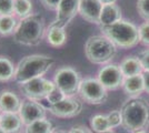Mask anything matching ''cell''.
<instances>
[{"label": "cell", "mask_w": 149, "mask_h": 133, "mask_svg": "<svg viewBox=\"0 0 149 133\" xmlns=\"http://www.w3.org/2000/svg\"><path fill=\"white\" fill-rule=\"evenodd\" d=\"M56 63V60L47 54H29L24 57L16 65L13 82L22 84L32 79L41 78Z\"/></svg>", "instance_id": "1"}, {"label": "cell", "mask_w": 149, "mask_h": 133, "mask_svg": "<svg viewBox=\"0 0 149 133\" xmlns=\"http://www.w3.org/2000/svg\"><path fill=\"white\" fill-rule=\"evenodd\" d=\"M46 22L45 18L39 13L20 19L13 32V41L26 47H37L46 37Z\"/></svg>", "instance_id": "2"}, {"label": "cell", "mask_w": 149, "mask_h": 133, "mask_svg": "<svg viewBox=\"0 0 149 133\" xmlns=\"http://www.w3.org/2000/svg\"><path fill=\"white\" fill-rule=\"evenodd\" d=\"M121 125L128 132H136L149 127V103L141 98H131L120 110Z\"/></svg>", "instance_id": "3"}, {"label": "cell", "mask_w": 149, "mask_h": 133, "mask_svg": "<svg viewBox=\"0 0 149 133\" xmlns=\"http://www.w3.org/2000/svg\"><path fill=\"white\" fill-rule=\"evenodd\" d=\"M100 30L116 47L131 48L140 41L138 28L127 20L121 19L112 25H100Z\"/></svg>", "instance_id": "4"}, {"label": "cell", "mask_w": 149, "mask_h": 133, "mask_svg": "<svg viewBox=\"0 0 149 133\" xmlns=\"http://www.w3.org/2000/svg\"><path fill=\"white\" fill-rule=\"evenodd\" d=\"M85 54L91 63L105 64L117 54V47L104 34L91 36L85 43Z\"/></svg>", "instance_id": "5"}, {"label": "cell", "mask_w": 149, "mask_h": 133, "mask_svg": "<svg viewBox=\"0 0 149 133\" xmlns=\"http://www.w3.org/2000/svg\"><path fill=\"white\" fill-rule=\"evenodd\" d=\"M80 73L72 67L63 65L55 71L52 81L66 96H74L78 93L81 82Z\"/></svg>", "instance_id": "6"}, {"label": "cell", "mask_w": 149, "mask_h": 133, "mask_svg": "<svg viewBox=\"0 0 149 133\" xmlns=\"http://www.w3.org/2000/svg\"><path fill=\"white\" fill-rule=\"evenodd\" d=\"M78 94L81 100L88 104L98 105L107 101V89L99 82L97 78H86L82 79L79 87Z\"/></svg>", "instance_id": "7"}, {"label": "cell", "mask_w": 149, "mask_h": 133, "mask_svg": "<svg viewBox=\"0 0 149 133\" xmlns=\"http://www.w3.org/2000/svg\"><path fill=\"white\" fill-rule=\"evenodd\" d=\"M19 89L26 99L41 101L46 99V96L51 91L56 89V84L52 80L41 76V78H36L28 82L20 84Z\"/></svg>", "instance_id": "8"}, {"label": "cell", "mask_w": 149, "mask_h": 133, "mask_svg": "<svg viewBox=\"0 0 149 133\" xmlns=\"http://www.w3.org/2000/svg\"><path fill=\"white\" fill-rule=\"evenodd\" d=\"M47 110L50 114H52L56 118H60V119L74 118L81 112L82 102L74 96H66L61 101L48 105Z\"/></svg>", "instance_id": "9"}, {"label": "cell", "mask_w": 149, "mask_h": 133, "mask_svg": "<svg viewBox=\"0 0 149 133\" xmlns=\"http://www.w3.org/2000/svg\"><path fill=\"white\" fill-rule=\"evenodd\" d=\"M77 13H79V0H61L56 10V17L50 25L66 29Z\"/></svg>", "instance_id": "10"}, {"label": "cell", "mask_w": 149, "mask_h": 133, "mask_svg": "<svg viewBox=\"0 0 149 133\" xmlns=\"http://www.w3.org/2000/svg\"><path fill=\"white\" fill-rule=\"evenodd\" d=\"M97 79L108 90H116L123 87L125 76L117 64H106L98 71Z\"/></svg>", "instance_id": "11"}, {"label": "cell", "mask_w": 149, "mask_h": 133, "mask_svg": "<svg viewBox=\"0 0 149 133\" xmlns=\"http://www.w3.org/2000/svg\"><path fill=\"white\" fill-rule=\"evenodd\" d=\"M47 112H48L47 108H45V105L40 103V101L25 98V100H22L21 102L19 115L22 120V123L27 125L33 121L47 118Z\"/></svg>", "instance_id": "12"}, {"label": "cell", "mask_w": 149, "mask_h": 133, "mask_svg": "<svg viewBox=\"0 0 149 133\" xmlns=\"http://www.w3.org/2000/svg\"><path fill=\"white\" fill-rule=\"evenodd\" d=\"M101 9L102 3L99 0H79V14L90 23L99 25Z\"/></svg>", "instance_id": "13"}, {"label": "cell", "mask_w": 149, "mask_h": 133, "mask_svg": "<svg viewBox=\"0 0 149 133\" xmlns=\"http://www.w3.org/2000/svg\"><path fill=\"white\" fill-rule=\"evenodd\" d=\"M22 100L11 90H2L0 92V112L19 113Z\"/></svg>", "instance_id": "14"}, {"label": "cell", "mask_w": 149, "mask_h": 133, "mask_svg": "<svg viewBox=\"0 0 149 133\" xmlns=\"http://www.w3.org/2000/svg\"><path fill=\"white\" fill-rule=\"evenodd\" d=\"M0 127L7 133H22L25 131V124L19 113H1Z\"/></svg>", "instance_id": "15"}, {"label": "cell", "mask_w": 149, "mask_h": 133, "mask_svg": "<svg viewBox=\"0 0 149 133\" xmlns=\"http://www.w3.org/2000/svg\"><path fill=\"white\" fill-rule=\"evenodd\" d=\"M123 89L126 94H128L131 98H137L143 91H145L143 73L125 78L123 82Z\"/></svg>", "instance_id": "16"}, {"label": "cell", "mask_w": 149, "mask_h": 133, "mask_svg": "<svg viewBox=\"0 0 149 133\" xmlns=\"http://www.w3.org/2000/svg\"><path fill=\"white\" fill-rule=\"evenodd\" d=\"M121 20V10L116 2L102 5L99 18V25H109Z\"/></svg>", "instance_id": "17"}, {"label": "cell", "mask_w": 149, "mask_h": 133, "mask_svg": "<svg viewBox=\"0 0 149 133\" xmlns=\"http://www.w3.org/2000/svg\"><path fill=\"white\" fill-rule=\"evenodd\" d=\"M46 41L52 48H60L67 41V32L65 28L49 25L46 32Z\"/></svg>", "instance_id": "18"}, {"label": "cell", "mask_w": 149, "mask_h": 133, "mask_svg": "<svg viewBox=\"0 0 149 133\" xmlns=\"http://www.w3.org/2000/svg\"><path fill=\"white\" fill-rule=\"evenodd\" d=\"M56 125L48 118H42L25 125L24 133H55Z\"/></svg>", "instance_id": "19"}, {"label": "cell", "mask_w": 149, "mask_h": 133, "mask_svg": "<svg viewBox=\"0 0 149 133\" xmlns=\"http://www.w3.org/2000/svg\"><path fill=\"white\" fill-rule=\"evenodd\" d=\"M120 70L125 78L143 73V64L138 57H126L120 63Z\"/></svg>", "instance_id": "20"}, {"label": "cell", "mask_w": 149, "mask_h": 133, "mask_svg": "<svg viewBox=\"0 0 149 133\" xmlns=\"http://www.w3.org/2000/svg\"><path fill=\"white\" fill-rule=\"evenodd\" d=\"M19 20L15 14H0V36L7 37L13 34Z\"/></svg>", "instance_id": "21"}, {"label": "cell", "mask_w": 149, "mask_h": 133, "mask_svg": "<svg viewBox=\"0 0 149 133\" xmlns=\"http://www.w3.org/2000/svg\"><path fill=\"white\" fill-rule=\"evenodd\" d=\"M16 65L8 57L0 56V82H9L13 80Z\"/></svg>", "instance_id": "22"}, {"label": "cell", "mask_w": 149, "mask_h": 133, "mask_svg": "<svg viewBox=\"0 0 149 133\" xmlns=\"http://www.w3.org/2000/svg\"><path fill=\"white\" fill-rule=\"evenodd\" d=\"M13 14L19 20L31 16L32 14V1L31 0H15Z\"/></svg>", "instance_id": "23"}, {"label": "cell", "mask_w": 149, "mask_h": 133, "mask_svg": "<svg viewBox=\"0 0 149 133\" xmlns=\"http://www.w3.org/2000/svg\"><path fill=\"white\" fill-rule=\"evenodd\" d=\"M90 125H91V131L95 133H100L108 131V130H112L110 127L107 115H104V114L93 115L91 118V121H90Z\"/></svg>", "instance_id": "24"}, {"label": "cell", "mask_w": 149, "mask_h": 133, "mask_svg": "<svg viewBox=\"0 0 149 133\" xmlns=\"http://www.w3.org/2000/svg\"><path fill=\"white\" fill-rule=\"evenodd\" d=\"M107 118H108V121H109V124H110V127L111 129H115V127H119L123 122V118H121V112L119 110H113V111H110L109 113L107 114Z\"/></svg>", "instance_id": "25"}, {"label": "cell", "mask_w": 149, "mask_h": 133, "mask_svg": "<svg viewBox=\"0 0 149 133\" xmlns=\"http://www.w3.org/2000/svg\"><path fill=\"white\" fill-rule=\"evenodd\" d=\"M137 10L143 20L149 21V0H138Z\"/></svg>", "instance_id": "26"}, {"label": "cell", "mask_w": 149, "mask_h": 133, "mask_svg": "<svg viewBox=\"0 0 149 133\" xmlns=\"http://www.w3.org/2000/svg\"><path fill=\"white\" fill-rule=\"evenodd\" d=\"M66 98V95L62 93L61 91L59 90V89H56L54 90V91H51L49 94L46 96V101H47V103H48V105H51V104H55V103H57V102L61 101L62 99H65Z\"/></svg>", "instance_id": "27"}, {"label": "cell", "mask_w": 149, "mask_h": 133, "mask_svg": "<svg viewBox=\"0 0 149 133\" xmlns=\"http://www.w3.org/2000/svg\"><path fill=\"white\" fill-rule=\"evenodd\" d=\"M138 31H139L140 42H143L146 45H149V21H146L143 25H139Z\"/></svg>", "instance_id": "28"}, {"label": "cell", "mask_w": 149, "mask_h": 133, "mask_svg": "<svg viewBox=\"0 0 149 133\" xmlns=\"http://www.w3.org/2000/svg\"><path fill=\"white\" fill-rule=\"evenodd\" d=\"M15 0H0V14H13Z\"/></svg>", "instance_id": "29"}, {"label": "cell", "mask_w": 149, "mask_h": 133, "mask_svg": "<svg viewBox=\"0 0 149 133\" xmlns=\"http://www.w3.org/2000/svg\"><path fill=\"white\" fill-rule=\"evenodd\" d=\"M39 1H40V3L42 5V7L46 8L47 10L56 11L61 0H39Z\"/></svg>", "instance_id": "30"}, {"label": "cell", "mask_w": 149, "mask_h": 133, "mask_svg": "<svg viewBox=\"0 0 149 133\" xmlns=\"http://www.w3.org/2000/svg\"><path fill=\"white\" fill-rule=\"evenodd\" d=\"M139 60L143 64V68L145 71H149V49L143 50L139 54Z\"/></svg>", "instance_id": "31"}, {"label": "cell", "mask_w": 149, "mask_h": 133, "mask_svg": "<svg viewBox=\"0 0 149 133\" xmlns=\"http://www.w3.org/2000/svg\"><path fill=\"white\" fill-rule=\"evenodd\" d=\"M69 133H93L88 127H84V125H74L68 131Z\"/></svg>", "instance_id": "32"}, {"label": "cell", "mask_w": 149, "mask_h": 133, "mask_svg": "<svg viewBox=\"0 0 149 133\" xmlns=\"http://www.w3.org/2000/svg\"><path fill=\"white\" fill-rule=\"evenodd\" d=\"M143 84H145V91L149 94V71L143 72Z\"/></svg>", "instance_id": "33"}, {"label": "cell", "mask_w": 149, "mask_h": 133, "mask_svg": "<svg viewBox=\"0 0 149 133\" xmlns=\"http://www.w3.org/2000/svg\"><path fill=\"white\" fill-rule=\"evenodd\" d=\"M102 5H107V3H115L117 0H99Z\"/></svg>", "instance_id": "34"}, {"label": "cell", "mask_w": 149, "mask_h": 133, "mask_svg": "<svg viewBox=\"0 0 149 133\" xmlns=\"http://www.w3.org/2000/svg\"><path fill=\"white\" fill-rule=\"evenodd\" d=\"M134 133H148L147 131H145V130H140V131H136V132Z\"/></svg>", "instance_id": "35"}, {"label": "cell", "mask_w": 149, "mask_h": 133, "mask_svg": "<svg viewBox=\"0 0 149 133\" xmlns=\"http://www.w3.org/2000/svg\"><path fill=\"white\" fill-rule=\"evenodd\" d=\"M93 133H95V132H93ZM100 133H115L112 130H108V131H105V132H100Z\"/></svg>", "instance_id": "36"}, {"label": "cell", "mask_w": 149, "mask_h": 133, "mask_svg": "<svg viewBox=\"0 0 149 133\" xmlns=\"http://www.w3.org/2000/svg\"><path fill=\"white\" fill-rule=\"evenodd\" d=\"M55 133H69V132H67V131H62V130H60V131H56Z\"/></svg>", "instance_id": "37"}, {"label": "cell", "mask_w": 149, "mask_h": 133, "mask_svg": "<svg viewBox=\"0 0 149 133\" xmlns=\"http://www.w3.org/2000/svg\"><path fill=\"white\" fill-rule=\"evenodd\" d=\"M0 133H7V132H6V131H5V130H2V129L0 127Z\"/></svg>", "instance_id": "38"}, {"label": "cell", "mask_w": 149, "mask_h": 133, "mask_svg": "<svg viewBox=\"0 0 149 133\" xmlns=\"http://www.w3.org/2000/svg\"><path fill=\"white\" fill-rule=\"evenodd\" d=\"M0 116H1V112H0Z\"/></svg>", "instance_id": "39"}]
</instances>
